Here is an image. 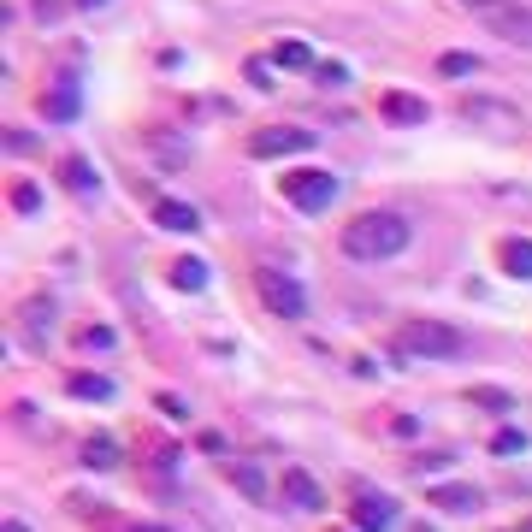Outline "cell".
<instances>
[{
  "mask_svg": "<svg viewBox=\"0 0 532 532\" xmlns=\"http://www.w3.org/2000/svg\"><path fill=\"white\" fill-rule=\"evenodd\" d=\"M402 249H408V219L402 213L373 207V213H361V219L343 225V255L349 261H391Z\"/></svg>",
  "mask_w": 532,
  "mask_h": 532,
  "instance_id": "cell-1",
  "label": "cell"
},
{
  "mask_svg": "<svg viewBox=\"0 0 532 532\" xmlns=\"http://www.w3.org/2000/svg\"><path fill=\"white\" fill-rule=\"evenodd\" d=\"M462 332L444 326V320H402L397 332V355H420V361H438V355H456Z\"/></svg>",
  "mask_w": 532,
  "mask_h": 532,
  "instance_id": "cell-2",
  "label": "cell"
},
{
  "mask_svg": "<svg viewBox=\"0 0 532 532\" xmlns=\"http://www.w3.org/2000/svg\"><path fill=\"white\" fill-rule=\"evenodd\" d=\"M255 284H261V302L278 314V320H302V314H308V290H302L290 272L261 266V272H255Z\"/></svg>",
  "mask_w": 532,
  "mask_h": 532,
  "instance_id": "cell-3",
  "label": "cell"
},
{
  "mask_svg": "<svg viewBox=\"0 0 532 532\" xmlns=\"http://www.w3.org/2000/svg\"><path fill=\"white\" fill-rule=\"evenodd\" d=\"M284 201H290L296 213H326V207L337 201V178L332 172H320V166L290 172V178H284Z\"/></svg>",
  "mask_w": 532,
  "mask_h": 532,
  "instance_id": "cell-4",
  "label": "cell"
},
{
  "mask_svg": "<svg viewBox=\"0 0 532 532\" xmlns=\"http://www.w3.org/2000/svg\"><path fill=\"white\" fill-rule=\"evenodd\" d=\"M314 148V131H296V125H266V131L249 136V154L255 160H278V154H308Z\"/></svg>",
  "mask_w": 532,
  "mask_h": 532,
  "instance_id": "cell-5",
  "label": "cell"
},
{
  "mask_svg": "<svg viewBox=\"0 0 532 532\" xmlns=\"http://www.w3.org/2000/svg\"><path fill=\"white\" fill-rule=\"evenodd\" d=\"M485 24H491L497 36H509L515 48H532V6H509V0H497V6H485Z\"/></svg>",
  "mask_w": 532,
  "mask_h": 532,
  "instance_id": "cell-6",
  "label": "cell"
},
{
  "mask_svg": "<svg viewBox=\"0 0 532 532\" xmlns=\"http://www.w3.org/2000/svg\"><path fill=\"white\" fill-rule=\"evenodd\" d=\"M397 527V503L379 497V491H361L355 497V532H391Z\"/></svg>",
  "mask_w": 532,
  "mask_h": 532,
  "instance_id": "cell-7",
  "label": "cell"
},
{
  "mask_svg": "<svg viewBox=\"0 0 532 532\" xmlns=\"http://www.w3.org/2000/svg\"><path fill=\"white\" fill-rule=\"evenodd\" d=\"M154 225L160 231H178V237H190V231H201V213L190 207V201H154Z\"/></svg>",
  "mask_w": 532,
  "mask_h": 532,
  "instance_id": "cell-8",
  "label": "cell"
},
{
  "mask_svg": "<svg viewBox=\"0 0 532 532\" xmlns=\"http://www.w3.org/2000/svg\"><path fill=\"white\" fill-rule=\"evenodd\" d=\"M379 113H385L391 125H426V119H432V107H426L420 95H402V89H391V95L379 101Z\"/></svg>",
  "mask_w": 532,
  "mask_h": 532,
  "instance_id": "cell-9",
  "label": "cell"
},
{
  "mask_svg": "<svg viewBox=\"0 0 532 532\" xmlns=\"http://www.w3.org/2000/svg\"><path fill=\"white\" fill-rule=\"evenodd\" d=\"M18 320H24V343H30V349H48V320H54V302H48V296H30Z\"/></svg>",
  "mask_w": 532,
  "mask_h": 532,
  "instance_id": "cell-10",
  "label": "cell"
},
{
  "mask_svg": "<svg viewBox=\"0 0 532 532\" xmlns=\"http://www.w3.org/2000/svg\"><path fill=\"white\" fill-rule=\"evenodd\" d=\"M462 119H473V125H503V131H521V113L515 107H497V101H479V95H467L462 101Z\"/></svg>",
  "mask_w": 532,
  "mask_h": 532,
  "instance_id": "cell-11",
  "label": "cell"
},
{
  "mask_svg": "<svg viewBox=\"0 0 532 532\" xmlns=\"http://www.w3.org/2000/svg\"><path fill=\"white\" fill-rule=\"evenodd\" d=\"M485 497L473 485H432V509H450V515H473Z\"/></svg>",
  "mask_w": 532,
  "mask_h": 532,
  "instance_id": "cell-12",
  "label": "cell"
},
{
  "mask_svg": "<svg viewBox=\"0 0 532 532\" xmlns=\"http://www.w3.org/2000/svg\"><path fill=\"white\" fill-rule=\"evenodd\" d=\"M77 107H83V95H77V83H71V77H60V89H48V95H42V113H48V119H60V125L77 119Z\"/></svg>",
  "mask_w": 532,
  "mask_h": 532,
  "instance_id": "cell-13",
  "label": "cell"
},
{
  "mask_svg": "<svg viewBox=\"0 0 532 532\" xmlns=\"http://www.w3.org/2000/svg\"><path fill=\"white\" fill-rule=\"evenodd\" d=\"M497 261H503V272H509V278H532V237H503Z\"/></svg>",
  "mask_w": 532,
  "mask_h": 532,
  "instance_id": "cell-14",
  "label": "cell"
},
{
  "mask_svg": "<svg viewBox=\"0 0 532 532\" xmlns=\"http://www.w3.org/2000/svg\"><path fill=\"white\" fill-rule=\"evenodd\" d=\"M66 391H71V397H83V402H113V397H119V385H113L107 373H71Z\"/></svg>",
  "mask_w": 532,
  "mask_h": 532,
  "instance_id": "cell-15",
  "label": "cell"
},
{
  "mask_svg": "<svg viewBox=\"0 0 532 532\" xmlns=\"http://www.w3.org/2000/svg\"><path fill=\"white\" fill-rule=\"evenodd\" d=\"M60 178H66L71 196H95V190H101V178H95V166H89L83 154H71L66 166H60Z\"/></svg>",
  "mask_w": 532,
  "mask_h": 532,
  "instance_id": "cell-16",
  "label": "cell"
},
{
  "mask_svg": "<svg viewBox=\"0 0 532 532\" xmlns=\"http://www.w3.org/2000/svg\"><path fill=\"white\" fill-rule=\"evenodd\" d=\"M284 497H290L296 509H320V485H314L302 467H290V473H284Z\"/></svg>",
  "mask_w": 532,
  "mask_h": 532,
  "instance_id": "cell-17",
  "label": "cell"
},
{
  "mask_svg": "<svg viewBox=\"0 0 532 532\" xmlns=\"http://www.w3.org/2000/svg\"><path fill=\"white\" fill-rule=\"evenodd\" d=\"M272 66H284V71H320V66H314V48H308L302 36H296V42H278V48H272Z\"/></svg>",
  "mask_w": 532,
  "mask_h": 532,
  "instance_id": "cell-18",
  "label": "cell"
},
{
  "mask_svg": "<svg viewBox=\"0 0 532 532\" xmlns=\"http://www.w3.org/2000/svg\"><path fill=\"white\" fill-rule=\"evenodd\" d=\"M207 278H213V272H207V261H196V255H184V261L172 266V284H178V290H207Z\"/></svg>",
  "mask_w": 532,
  "mask_h": 532,
  "instance_id": "cell-19",
  "label": "cell"
},
{
  "mask_svg": "<svg viewBox=\"0 0 532 532\" xmlns=\"http://www.w3.org/2000/svg\"><path fill=\"white\" fill-rule=\"evenodd\" d=\"M113 462H119V444H113V438H89V444H83V467L107 473Z\"/></svg>",
  "mask_w": 532,
  "mask_h": 532,
  "instance_id": "cell-20",
  "label": "cell"
},
{
  "mask_svg": "<svg viewBox=\"0 0 532 532\" xmlns=\"http://www.w3.org/2000/svg\"><path fill=\"white\" fill-rule=\"evenodd\" d=\"M438 71H444V77H467V71H479V60H473V54H444Z\"/></svg>",
  "mask_w": 532,
  "mask_h": 532,
  "instance_id": "cell-21",
  "label": "cell"
},
{
  "mask_svg": "<svg viewBox=\"0 0 532 532\" xmlns=\"http://www.w3.org/2000/svg\"><path fill=\"white\" fill-rule=\"evenodd\" d=\"M231 479H237V485H243V491H249V497H261V491H266L261 467H231Z\"/></svg>",
  "mask_w": 532,
  "mask_h": 532,
  "instance_id": "cell-22",
  "label": "cell"
},
{
  "mask_svg": "<svg viewBox=\"0 0 532 532\" xmlns=\"http://www.w3.org/2000/svg\"><path fill=\"white\" fill-rule=\"evenodd\" d=\"M467 397L479 402V408H509V391H491V385H473Z\"/></svg>",
  "mask_w": 532,
  "mask_h": 532,
  "instance_id": "cell-23",
  "label": "cell"
},
{
  "mask_svg": "<svg viewBox=\"0 0 532 532\" xmlns=\"http://www.w3.org/2000/svg\"><path fill=\"white\" fill-rule=\"evenodd\" d=\"M314 77H320L326 89H343V83H349V66H337V60H326V66L314 71Z\"/></svg>",
  "mask_w": 532,
  "mask_h": 532,
  "instance_id": "cell-24",
  "label": "cell"
},
{
  "mask_svg": "<svg viewBox=\"0 0 532 532\" xmlns=\"http://www.w3.org/2000/svg\"><path fill=\"white\" fill-rule=\"evenodd\" d=\"M36 201H42L36 184H18V190H12V207H18V213H36Z\"/></svg>",
  "mask_w": 532,
  "mask_h": 532,
  "instance_id": "cell-25",
  "label": "cell"
},
{
  "mask_svg": "<svg viewBox=\"0 0 532 532\" xmlns=\"http://www.w3.org/2000/svg\"><path fill=\"white\" fill-rule=\"evenodd\" d=\"M491 450H497V456H521V450H527V438H521V432H497V444H491Z\"/></svg>",
  "mask_w": 532,
  "mask_h": 532,
  "instance_id": "cell-26",
  "label": "cell"
},
{
  "mask_svg": "<svg viewBox=\"0 0 532 532\" xmlns=\"http://www.w3.org/2000/svg\"><path fill=\"white\" fill-rule=\"evenodd\" d=\"M83 349H113V326H89L83 332Z\"/></svg>",
  "mask_w": 532,
  "mask_h": 532,
  "instance_id": "cell-27",
  "label": "cell"
},
{
  "mask_svg": "<svg viewBox=\"0 0 532 532\" xmlns=\"http://www.w3.org/2000/svg\"><path fill=\"white\" fill-rule=\"evenodd\" d=\"M6 154H36V136H24V131H6Z\"/></svg>",
  "mask_w": 532,
  "mask_h": 532,
  "instance_id": "cell-28",
  "label": "cell"
},
{
  "mask_svg": "<svg viewBox=\"0 0 532 532\" xmlns=\"http://www.w3.org/2000/svg\"><path fill=\"white\" fill-rule=\"evenodd\" d=\"M160 414H166V420H190V408H184V397H172V391L160 397Z\"/></svg>",
  "mask_w": 532,
  "mask_h": 532,
  "instance_id": "cell-29",
  "label": "cell"
},
{
  "mask_svg": "<svg viewBox=\"0 0 532 532\" xmlns=\"http://www.w3.org/2000/svg\"><path fill=\"white\" fill-rule=\"evenodd\" d=\"M266 77H272V66H266V60H249V83H255V89H272Z\"/></svg>",
  "mask_w": 532,
  "mask_h": 532,
  "instance_id": "cell-30",
  "label": "cell"
},
{
  "mask_svg": "<svg viewBox=\"0 0 532 532\" xmlns=\"http://www.w3.org/2000/svg\"><path fill=\"white\" fill-rule=\"evenodd\" d=\"M391 432H397V438H414V432H420V420H414V414H397V420H391Z\"/></svg>",
  "mask_w": 532,
  "mask_h": 532,
  "instance_id": "cell-31",
  "label": "cell"
},
{
  "mask_svg": "<svg viewBox=\"0 0 532 532\" xmlns=\"http://www.w3.org/2000/svg\"><path fill=\"white\" fill-rule=\"evenodd\" d=\"M119 532H172V527H160V521H148V527H119Z\"/></svg>",
  "mask_w": 532,
  "mask_h": 532,
  "instance_id": "cell-32",
  "label": "cell"
},
{
  "mask_svg": "<svg viewBox=\"0 0 532 532\" xmlns=\"http://www.w3.org/2000/svg\"><path fill=\"white\" fill-rule=\"evenodd\" d=\"M77 6H83V12H101V6H107V0H77Z\"/></svg>",
  "mask_w": 532,
  "mask_h": 532,
  "instance_id": "cell-33",
  "label": "cell"
},
{
  "mask_svg": "<svg viewBox=\"0 0 532 532\" xmlns=\"http://www.w3.org/2000/svg\"><path fill=\"white\" fill-rule=\"evenodd\" d=\"M462 6H497V0H462Z\"/></svg>",
  "mask_w": 532,
  "mask_h": 532,
  "instance_id": "cell-34",
  "label": "cell"
},
{
  "mask_svg": "<svg viewBox=\"0 0 532 532\" xmlns=\"http://www.w3.org/2000/svg\"><path fill=\"white\" fill-rule=\"evenodd\" d=\"M6 532H24V527H12V521H6Z\"/></svg>",
  "mask_w": 532,
  "mask_h": 532,
  "instance_id": "cell-35",
  "label": "cell"
},
{
  "mask_svg": "<svg viewBox=\"0 0 532 532\" xmlns=\"http://www.w3.org/2000/svg\"><path fill=\"white\" fill-rule=\"evenodd\" d=\"M527 532H532V527H527Z\"/></svg>",
  "mask_w": 532,
  "mask_h": 532,
  "instance_id": "cell-36",
  "label": "cell"
}]
</instances>
